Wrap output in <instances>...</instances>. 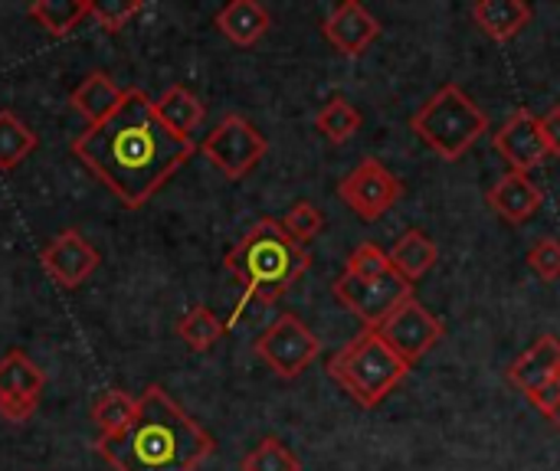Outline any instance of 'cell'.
<instances>
[{
  "instance_id": "obj_1",
  "label": "cell",
  "mask_w": 560,
  "mask_h": 471,
  "mask_svg": "<svg viewBox=\"0 0 560 471\" xmlns=\"http://www.w3.org/2000/svg\"><path fill=\"white\" fill-rule=\"evenodd\" d=\"M72 154L125 207L138 210L194 157V141L174 138L158 121L154 102L141 89H128L112 118L72 141Z\"/></svg>"
},
{
  "instance_id": "obj_2",
  "label": "cell",
  "mask_w": 560,
  "mask_h": 471,
  "mask_svg": "<svg viewBox=\"0 0 560 471\" xmlns=\"http://www.w3.org/2000/svg\"><path fill=\"white\" fill-rule=\"evenodd\" d=\"M213 449V436L158 384L138 397V413L125 433L95 443V452L115 471H197Z\"/></svg>"
},
{
  "instance_id": "obj_3",
  "label": "cell",
  "mask_w": 560,
  "mask_h": 471,
  "mask_svg": "<svg viewBox=\"0 0 560 471\" xmlns=\"http://www.w3.org/2000/svg\"><path fill=\"white\" fill-rule=\"evenodd\" d=\"M223 266L243 285V302L276 305L312 269V252L299 246L279 220L262 216L223 256Z\"/></svg>"
},
{
  "instance_id": "obj_4",
  "label": "cell",
  "mask_w": 560,
  "mask_h": 471,
  "mask_svg": "<svg viewBox=\"0 0 560 471\" xmlns=\"http://www.w3.org/2000/svg\"><path fill=\"white\" fill-rule=\"evenodd\" d=\"M325 370L361 410H377L410 374V367L371 328H364L338 354H331Z\"/></svg>"
},
{
  "instance_id": "obj_5",
  "label": "cell",
  "mask_w": 560,
  "mask_h": 471,
  "mask_svg": "<svg viewBox=\"0 0 560 471\" xmlns=\"http://www.w3.org/2000/svg\"><path fill=\"white\" fill-rule=\"evenodd\" d=\"M410 128L440 161L453 164L466 157L489 131V115L466 95L463 85L446 82L413 111Z\"/></svg>"
},
{
  "instance_id": "obj_6",
  "label": "cell",
  "mask_w": 560,
  "mask_h": 471,
  "mask_svg": "<svg viewBox=\"0 0 560 471\" xmlns=\"http://www.w3.org/2000/svg\"><path fill=\"white\" fill-rule=\"evenodd\" d=\"M253 354L282 380H295L302 377L322 354V341L318 334L292 311L279 315L256 341H253Z\"/></svg>"
},
{
  "instance_id": "obj_7",
  "label": "cell",
  "mask_w": 560,
  "mask_h": 471,
  "mask_svg": "<svg viewBox=\"0 0 560 471\" xmlns=\"http://www.w3.org/2000/svg\"><path fill=\"white\" fill-rule=\"evenodd\" d=\"M266 151H269L266 134L236 111L223 115V121L200 141V154L230 180L249 177L262 164Z\"/></svg>"
},
{
  "instance_id": "obj_8",
  "label": "cell",
  "mask_w": 560,
  "mask_h": 471,
  "mask_svg": "<svg viewBox=\"0 0 560 471\" xmlns=\"http://www.w3.org/2000/svg\"><path fill=\"white\" fill-rule=\"evenodd\" d=\"M381 334V341L407 364L413 367L417 361H423L443 338H446V325L430 311L423 308L413 295L407 302H400L377 328H371Z\"/></svg>"
},
{
  "instance_id": "obj_9",
  "label": "cell",
  "mask_w": 560,
  "mask_h": 471,
  "mask_svg": "<svg viewBox=\"0 0 560 471\" xmlns=\"http://www.w3.org/2000/svg\"><path fill=\"white\" fill-rule=\"evenodd\" d=\"M338 197L358 220L377 223L387 210L397 207V200L404 197V184L387 164H381L377 157H364L338 184Z\"/></svg>"
},
{
  "instance_id": "obj_10",
  "label": "cell",
  "mask_w": 560,
  "mask_h": 471,
  "mask_svg": "<svg viewBox=\"0 0 560 471\" xmlns=\"http://www.w3.org/2000/svg\"><path fill=\"white\" fill-rule=\"evenodd\" d=\"M335 298L358 318L364 321V328H377L400 302H407L413 295V285L404 282L397 272L387 279H351V275H338L331 285Z\"/></svg>"
},
{
  "instance_id": "obj_11",
  "label": "cell",
  "mask_w": 560,
  "mask_h": 471,
  "mask_svg": "<svg viewBox=\"0 0 560 471\" xmlns=\"http://www.w3.org/2000/svg\"><path fill=\"white\" fill-rule=\"evenodd\" d=\"M492 144L499 157L509 164V170H518V174H532L551 157L545 131H541V118L528 108L512 111L509 121L492 134Z\"/></svg>"
},
{
  "instance_id": "obj_12",
  "label": "cell",
  "mask_w": 560,
  "mask_h": 471,
  "mask_svg": "<svg viewBox=\"0 0 560 471\" xmlns=\"http://www.w3.org/2000/svg\"><path fill=\"white\" fill-rule=\"evenodd\" d=\"M39 262H43V272L59 285V289H79L95 269H98V252L95 246L75 233V229H62L49 246H43L39 252Z\"/></svg>"
},
{
  "instance_id": "obj_13",
  "label": "cell",
  "mask_w": 560,
  "mask_h": 471,
  "mask_svg": "<svg viewBox=\"0 0 560 471\" xmlns=\"http://www.w3.org/2000/svg\"><path fill=\"white\" fill-rule=\"evenodd\" d=\"M322 36L348 59L361 56L377 36H381V20L361 3V0H341L322 23Z\"/></svg>"
},
{
  "instance_id": "obj_14",
  "label": "cell",
  "mask_w": 560,
  "mask_h": 471,
  "mask_svg": "<svg viewBox=\"0 0 560 471\" xmlns=\"http://www.w3.org/2000/svg\"><path fill=\"white\" fill-rule=\"evenodd\" d=\"M486 203L495 210L499 220H505L509 226H522L528 223L541 203H545V193L541 187L532 180V174H518V170H509L505 177H499L489 190H486Z\"/></svg>"
},
{
  "instance_id": "obj_15",
  "label": "cell",
  "mask_w": 560,
  "mask_h": 471,
  "mask_svg": "<svg viewBox=\"0 0 560 471\" xmlns=\"http://www.w3.org/2000/svg\"><path fill=\"white\" fill-rule=\"evenodd\" d=\"M560 367V338L555 334H541L509 370H505V380L522 390L528 400L558 374Z\"/></svg>"
},
{
  "instance_id": "obj_16",
  "label": "cell",
  "mask_w": 560,
  "mask_h": 471,
  "mask_svg": "<svg viewBox=\"0 0 560 471\" xmlns=\"http://www.w3.org/2000/svg\"><path fill=\"white\" fill-rule=\"evenodd\" d=\"M213 23L233 46H256L272 30V13L259 0H230L217 10Z\"/></svg>"
},
{
  "instance_id": "obj_17",
  "label": "cell",
  "mask_w": 560,
  "mask_h": 471,
  "mask_svg": "<svg viewBox=\"0 0 560 471\" xmlns=\"http://www.w3.org/2000/svg\"><path fill=\"white\" fill-rule=\"evenodd\" d=\"M469 16L479 33H486L495 43H509L532 23L535 10L525 0H479L472 3Z\"/></svg>"
},
{
  "instance_id": "obj_18",
  "label": "cell",
  "mask_w": 560,
  "mask_h": 471,
  "mask_svg": "<svg viewBox=\"0 0 560 471\" xmlns=\"http://www.w3.org/2000/svg\"><path fill=\"white\" fill-rule=\"evenodd\" d=\"M125 92L128 89H121L112 75H105V72H89L75 89H72V95H69V102H72V108L89 121V128L92 125H102L105 118H112L115 111H118V105L125 102Z\"/></svg>"
},
{
  "instance_id": "obj_19",
  "label": "cell",
  "mask_w": 560,
  "mask_h": 471,
  "mask_svg": "<svg viewBox=\"0 0 560 471\" xmlns=\"http://www.w3.org/2000/svg\"><path fill=\"white\" fill-rule=\"evenodd\" d=\"M154 115H158V121H161L174 138L190 141L194 131L203 125L207 108H203V102H200L187 85H167V89L161 92V98L154 102Z\"/></svg>"
},
{
  "instance_id": "obj_20",
  "label": "cell",
  "mask_w": 560,
  "mask_h": 471,
  "mask_svg": "<svg viewBox=\"0 0 560 471\" xmlns=\"http://www.w3.org/2000/svg\"><path fill=\"white\" fill-rule=\"evenodd\" d=\"M387 256H390V266H394V272L404 279V282H420L436 262H440V249H436V243L423 233V229H407L390 249H387Z\"/></svg>"
},
{
  "instance_id": "obj_21",
  "label": "cell",
  "mask_w": 560,
  "mask_h": 471,
  "mask_svg": "<svg viewBox=\"0 0 560 471\" xmlns=\"http://www.w3.org/2000/svg\"><path fill=\"white\" fill-rule=\"evenodd\" d=\"M46 374L23 351H7L0 357V400H39Z\"/></svg>"
},
{
  "instance_id": "obj_22",
  "label": "cell",
  "mask_w": 560,
  "mask_h": 471,
  "mask_svg": "<svg viewBox=\"0 0 560 471\" xmlns=\"http://www.w3.org/2000/svg\"><path fill=\"white\" fill-rule=\"evenodd\" d=\"M361 125H364V115H361V108L348 98V95H341V92H335L322 108H318V115H315V131L325 138V141H331V144H348L358 131H361Z\"/></svg>"
},
{
  "instance_id": "obj_23",
  "label": "cell",
  "mask_w": 560,
  "mask_h": 471,
  "mask_svg": "<svg viewBox=\"0 0 560 471\" xmlns=\"http://www.w3.org/2000/svg\"><path fill=\"white\" fill-rule=\"evenodd\" d=\"M230 331V325L220 321V315L207 305H194L180 315L177 321V338L194 351V354H207L210 348H217L223 341V334Z\"/></svg>"
},
{
  "instance_id": "obj_24",
  "label": "cell",
  "mask_w": 560,
  "mask_h": 471,
  "mask_svg": "<svg viewBox=\"0 0 560 471\" xmlns=\"http://www.w3.org/2000/svg\"><path fill=\"white\" fill-rule=\"evenodd\" d=\"M26 13L49 33V36H69L82 20L89 16V0H33Z\"/></svg>"
},
{
  "instance_id": "obj_25",
  "label": "cell",
  "mask_w": 560,
  "mask_h": 471,
  "mask_svg": "<svg viewBox=\"0 0 560 471\" xmlns=\"http://www.w3.org/2000/svg\"><path fill=\"white\" fill-rule=\"evenodd\" d=\"M36 144H39L36 131L23 118H16L10 108H0V170L7 174L20 167L36 151Z\"/></svg>"
},
{
  "instance_id": "obj_26",
  "label": "cell",
  "mask_w": 560,
  "mask_h": 471,
  "mask_svg": "<svg viewBox=\"0 0 560 471\" xmlns=\"http://www.w3.org/2000/svg\"><path fill=\"white\" fill-rule=\"evenodd\" d=\"M138 413V400L121 393V390H105L95 403H92V423L98 429V439H112L118 433L128 429V423Z\"/></svg>"
},
{
  "instance_id": "obj_27",
  "label": "cell",
  "mask_w": 560,
  "mask_h": 471,
  "mask_svg": "<svg viewBox=\"0 0 560 471\" xmlns=\"http://www.w3.org/2000/svg\"><path fill=\"white\" fill-rule=\"evenodd\" d=\"M240 471H302V462L282 439L266 436V439H259V446H253L243 456Z\"/></svg>"
},
{
  "instance_id": "obj_28",
  "label": "cell",
  "mask_w": 560,
  "mask_h": 471,
  "mask_svg": "<svg viewBox=\"0 0 560 471\" xmlns=\"http://www.w3.org/2000/svg\"><path fill=\"white\" fill-rule=\"evenodd\" d=\"M341 275H351V279H387V275H394V266H390L387 249H381L377 243H361L345 259V272Z\"/></svg>"
},
{
  "instance_id": "obj_29",
  "label": "cell",
  "mask_w": 560,
  "mask_h": 471,
  "mask_svg": "<svg viewBox=\"0 0 560 471\" xmlns=\"http://www.w3.org/2000/svg\"><path fill=\"white\" fill-rule=\"evenodd\" d=\"M279 223H282V229H285L299 246L312 243V239L325 229V216H322V210H318L312 200H299V203H292Z\"/></svg>"
},
{
  "instance_id": "obj_30",
  "label": "cell",
  "mask_w": 560,
  "mask_h": 471,
  "mask_svg": "<svg viewBox=\"0 0 560 471\" xmlns=\"http://www.w3.org/2000/svg\"><path fill=\"white\" fill-rule=\"evenodd\" d=\"M141 10H144L141 0H89V16L108 33H118L121 26H128Z\"/></svg>"
},
{
  "instance_id": "obj_31",
  "label": "cell",
  "mask_w": 560,
  "mask_h": 471,
  "mask_svg": "<svg viewBox=\"0 0 560 471\" xmlns=\"http://www.w3.org/2000/svg\"><path fill=\"white\" fill-rule=\"evenodd\" d=\"M528 269H532L541 282H560V239H555V236H541V239L528 249Z\"/></svg>"
},
{
  "instance_id": "obj_32",
  "label": "cell",
  "mask_w": 560,
  "mask_h": 471,
  "mask_svg": "<svg viewBox=\"0 0 560 471\" xmlns=\"http://www.w3.org/2000/svg\"><path fill=\"white\" fill-rule=\"evenodd\" d=\"M36 407H39V400H0V416L7 423H26V420H33Z\"/></svg>"
},
{
  "instance_id": "obj_33",
  "label": "cell",
  "mask_w": 560,
  "mask_h": 471,
  "mask_svg": "<svg viewBox=\"0 0 560 471\" xmlns=\"http://www.w3.org/2000/svg\"><path fill=\"white\" fill-rule=\"evenodd\" d=\"M558 400H560V367H558V374H555V377H551V380H548V384H545V387H541L528 403H532L538 413H545V416H548V413L555 410V403H558Z\"/></svg>"
},
{
  "instance_id": "obj_34",
  "label": "cell",
  "mask_w": 560,
  "mask_h": 471,
  "mask_svg": "<svg viewBox=\"0 0 560 471\" xmlns=\"http://www.w3.org/2000/svg\"><path fill=\"white\" fill-rule=\"evenodd\" d=\"M541 131H545V141H548L551 157H560V105L551 108L548 115H541Z\"/></svg>"
},
{
  "instance_id": "obj_35",
  "label": "cell",
  "mask_w": 560,
  "mask_h": 471,
  "mask_svg": "<svg viewBox=\"0 0 560 471\" xmlns=\"http://www.w3.org/2000/svg\"><path fill=\"white\" fill-rule=\"evenodd\" d=\"M548 420H551V426H555V429H558V433H560V400H558V403H555V410L548 413Z\"/></svg>"
}]
</instances>
